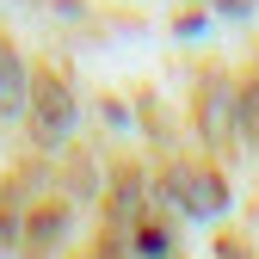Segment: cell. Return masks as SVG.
Here are the masks:
<instances>
[{
    "label": "cell",
    "instance_id": "277c9868",
    "mask_svg": "<svg viewBox=\"0 0 259 259\" xmlns=\"http://www.w3.org/2000/svg\"><path fill=\"white\" fill-rule=\"evenodd\" d=\"M111 222H117V235H123V229H130V235L142 229V179H136V173H123V179L111 185Z\"/></svg>",
    "mask_w": 259,
    "mask_h": 259
},
{
    "label": "cell",
    "instance_id": "6da1fadb",
    "mask_svg": "<svg viewBox=\"0 0 259 259\" xmlns=\"http://www.w3.org/2000/svg\"><path fill=\"white\" fill-rule=\"evenodd\" d=\"M68 123H74V93H68V80L31 74V136H37V142H62Z\"/></svg>",
    "mask_w": 259,
    "mask_h": 259
},
{
    "label": "cell",
    "instance_id": "ba28073f",
    "mask_svg": "<svg viewBox=\"0 0 259 259\" xmlns=\"http://www.w3.org/2000/svg\"><path fill=\"white\" fill-rule=\"evenodd\" d=\"M68 185H74V191H93V185H99V173H93V160H80V167L68 173Z\"/></svg>",
    "mask_w": 259,
    "mask_h": 259
},
{
    "label": "cell",
    "instance_id": "5b68a950",
    "mask_svg": "<svg viewBox=\"0 0 259 259\" xmlns=\"http://www.w3.org/2000/svg\"><path fill=\"white\" fill-rule=\"evenodd\" d=\"M62 235H68V210H62V204L31 210V222H25V241H31V253H50Z\"/></svg>",
    "mask_w": 259,
    "mask_h": 259
},
{
    "label": "cell",
    "instance_id": "52a82bcc",
    "mask_svg": "<svg viewBox=\"0 0 259 259\" xmlns=\"http://www.w3.org/2000/svg\"><path fill=\"white\" fill-rule=\"evenodd\" d=\"M19 241H25V222H13L7 210H0V259H7V253H13Z\"/></svg>",
    "mask_w": 259,
    "mask_h": 259
},
{
    "label": "cell",
    "instance_id": "8992f818",
    "mask_svg": "<svg viewBox=\"0 0 259 259\" xmlns=\"http://www.w3.org/2000/svg\"><path fill=\"white\" fill-rule=\"evenodd\" d=\"M235 123H241V136H247V142L259 148V80L235 93Z\"/></svg>",
    "mask_w": 259,
    "mask_h": 259
},
{
    "label": "cell",
    "instance_id": "7a4b0ae2",
    "mask_svg": "<svg viewBox=\"0 0 259 259\" xmlns=\"http://www.w3.org/2000/svg\"><path fill=\"white\" fill-rule=\"evenodd\" d=\"M167 198L185 216H222L229 210V185H222L210 167H185V173H167Z\"/></svg>",
    "mask_w": 259,
    "mask_h": 259
},
{
    "label": "cell",
    "instance_id": "3957f363",
    "mask_svg": "<svg viewBox=\"0 0 259 259\" xmlns=\"http://www.w3.org/2000/svg\"><path fill=\"white\" fill-rule=\"evenodd\" d=\"M31 99V74H25V62H19V50L0 37V111H19Z\"/></svg>",
    "mask_w": 259,
    "mask_h": 259
}]
</instances>
